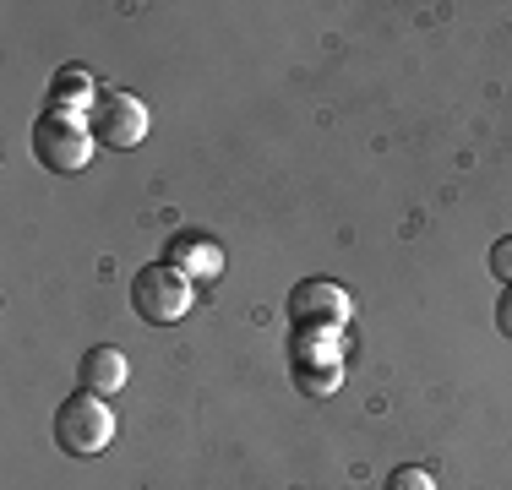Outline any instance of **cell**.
Here are the masks:
<instances>
[{
  "mask_svg": "<svg viewBox=\"0 0 512 490\" xmlns=\"http://www.w3.org/2000/svg\"><path fill=\"white\" fill-rule=\"evenodd\" d=\"M164 262L175 267V273H186L191 284H218V278H224V245L213 235H202V229H180V235H169V245H164Z\"/></svg>",
  "mask_w": 512,
  "mask_h": 490,
  "instance_id": "cell-6",
  "label": "cell"
},
{
  "mask_svg": "<svg viewBox=\"0 0 512 490\" xmlns=\"http://www.w3.org/2000/svg\"><path fill=\"white\" fill-rule=\"evenodd\" d=\"M491 273H496V278H502V289L512 284V235L491 245Z\"/></svg>",
  "mask_w": 512,
  "mask_h": 490,
  "instance_id": "cell-11",
  "label": "cell"
},
{
  "mask_svg": "<svg viewBox=\"0 0 512 490\" xmlns=\"http://www.w3.org/2000/svg\"><path fill=\"white\" fill-rule=\"evenodd\" d=\"M289 316H295L300 338H338L355 316V300L333 284V278H306L289 294Z\"/></svg>",
  "mask_w": 512,
  "mask_h": 490,
  "instance_id": "cell-4",
  "label": "cell"
},
{
  "mask_svg": "<svg viewBox=\"0 0 512 490\" xmlns=\"http://www.w3.org/2000/svg\"><path fill=\"white\" fill-rule=\"evenodd\" d=\"M327 343L333 338H300V349H295V387L306 398H327V392H338V382H344V360Z\"/></svg>",
  "mask_w": 512,
  "mask_h": 490,
  "instance_id": "cell-7",
  "label": "cell"
},
{
  "mask_svg": "<svg viewBox=\"0 0 512 490\" xmlns=\"http://www.w3.org/2000/svg\"><path fill=\"white\" fill-rule=\"evenodd\" d=\"M387 490H436V474L420 469V463H404V469L387 474Z\"/></svg>",
  "mask_w": 512,
  "mask_h": 490,
  "instance_id": "cell-10",
  "label": "cell"
},
{
  "mask_svg": "<svg viewBox=\"0 0 512 490\" xmlns=\"http://www.w3.org/2000/svg\"><path fill=\"white\" fill-rule=\"evenodd\" d=\"M93 120L88 115H66V109H44L33 120V158H39L50 175H82L93 164Z\"/></svg>",
  "mask_w": 512,
  "mask_h": 490,
  "instance_id": "cell-1",
  "label": "cell"
},
{
  "mask_svg": "<svg viewBox=\"0 0 512 490\" xmlns=\"http://www.w3.org/2000/svg\"><path fill=\"white\" fill-rule=\"evenodd\" d=\"M88 120H93V137H99V147H115V153L142 147V142H148V126H153L148 104H142L137 93H126V88L104 93L99 104H93Z\"/></svg>",
  "mask_w": 512,
  "mask_h": 490,
  "instance_id": "cell-5",
  "label": "cell"
},
{
  "mask_svg": "<svg viewBox=\"0 0 512 490\" xmlns=\"http://www.w3.org/2000/svg\"><path fill=\"white\" fill-rule=\"evenodd\" d=\"M496 327H502V333L512 338V284L502 289V300H496Z\"/></svg>",
  "mask_w": 512,
  "mask_h": 490,
  "instance_id": "cell-12",
  "label": "cell"
},
{
  "mask_svg": "<svg viewBox=\"0 0 512 490\" xmlns=\"http://www.w3.org/2000/svg\"><path fill=\"white\" fill-rule=\"evenodd\" d=\"M99 82H93V71L82 66H60L55 82H50V109H66V115H93V104H99Z\"/></svg>",
  "mask_w": 512,
  "mask_h": 490,
  "instance_id": "cell-9",
  "label": "cell"
},
{
  "mask_svg": "<svg viewBox=\"0 0 512 490\" xmlns=\"http://www.w3.org/2000/svg\"><path fill=\"white\" fill-rule=\"evenodd\" d=\"M191 300H197V284L186 273H175L169 262H153L131 278V311L148 327H175L191 316Z\"/></svg>",
  "mask_w": 512,
  "mask_h": 490,
  "instance_id": "cell-3",
  "label": "cell"
},
{
  "mask_svg": "<svg viewBox=\"0 0 512 490\" xmlns=\"http://www.w3.org/2000/svg\"><path fill=\"white\" fill-rule=\"evenodd\" d=\"M131 376V360L115 349V343H93L88 354L77 360V382L82 392H99V398H109V392H120Z\"/></svg>",
  "mask_w": 512,
  "mask_h": 490,
  "instance_id": "cell-8",
  "label": "cell"
},
{
  "mask_svg": "<svg viewBox=\"0 0 512 490\" xmlns=\"http://www.w3.org/2000/svg\"><path fill=\"white\" fill-rule=\"evenodd\" d=\"M115 431H120V420L99 392H71L55 409V447L66 458H99L109 441H115Z\"/></svg>",
  "mask_w": 512,
  "mask_h": 490,
  "instance_id": "cell-2",
  "label": "cell"
}]
</instances>
